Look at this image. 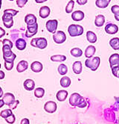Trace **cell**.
<instances>
[{"mask_svg": "<svg viewBox=\"0 0 119 124\" xmlns=\"http://www.w3.org/2000/svg\"><path fill=\"white\" fill-rule=\"evenodd\" d=\"M36 17L35 15L32 14H27L25 17V22L27 24V25H31L35 23H36Z\"/></svg>", "mask_w": 119, "mask_h": 124, "instance_id": "21", "label": "cell"}, {"mask_svg": "<svg viewBox=\"0 0 119 124\" xmlns=\"http://www.w3.org/2000/svg\"><path fill=\"white\" fill-rule=\"evenodd\" d=\"M37 31H38L37 23L31 25H27V29L25 31V37L28 38H31L37 33Z\"/></svg>", "mask_w": 119, "mask_h": 124, "instance_id": "8", "label": "cell"}, {"mask_svg": "<svg viewBox=\"0 0 119 124\" xmlns=\"http://www.w3.org/2000/svg\"><path fill=\"white\" fill-rule=\"evenodd\" d=\"M1 67H2V65H1V64H0V69H1Z\"/></svg>", "mask_w": 119, "mask_h": 124, "instance_id": "55", "label": "cell"}, {"mask_svg": "<svg viewBox=\"0 0 119 124\" xmlns=\"http://www.w3.org/2000/svg\"><path fill=\"white\" fill-rule=\"evenodd\" d=\"M5 29H3L2 27H0V38H2V37H4L5 35Z\"/></svg>", "mask_w": 119, "mask_h": 124, "instance_id": "46", "label": "cell"}, {"mask_svg": "<svg viewBox=\"0 0 119 124\" xmlns=\"http://www.w3.org/2000/svg\"><path fill=\"white\" fill-rule=\"evenodd\" d=\"M14 61H12V62H6L5 61V69L7 70V71H10L14 67Z\"/></svg>", "mask_w": 119, "mask_h": 124, "instance_id": "37", "label": "cell"}, {"mask_svg": "<svg viewBox=\"0 0 119 124\" xmlns=\"http://www.w3.org/2000/svg\"><path fill=\"white\" fill-rule=\"evenodd\" d=\"M118 124H119V117H118Z\"/></svg>", "mask_w": 119, "mask_h": 124, "instance_id": "54", "label": "cell"}, {"mask_svg": "<svg viewBox=\"0 0 119 124\" xmlns=\"http://www.w3.org/2000/svg\"><path fill=\"white\" fill-rule=\"evenodd\" d=\"M1 8H2V0H0V10H1Z\"/></svg>", "mask_w": 119, "mask_h": 124, "instance_id": "53", "label": "cell"}, {"mask_svg": "<svg viewBox=\"0 0 119 124\" xmlns=\"http://www.w3.org/2000/svg\"><path fill=\"white\" fill-rule=\"evenodd\" d=\"M66 60V56L63 55H55L51 56V61L54 62H63Z\"/></svg>", "mask_w": 119, "mask_h": 124, "instance_id": "30", "label": "cell"}, {"mask_svg": "<svg viewBox=\"0 0 119 124\" xmlns=\"http://www.w3.org/2000/svg\"><path fill=\"white\" fill-rule=\"evenodd\" d=\"M111 11L115 14V15H118L119 16V5H112L111 7Z\"/></svg>", "mask_w": 119, "mask_h": 124, "instance_id": "40", "label": "cell"}, {"mask_svg": "<svg viewBox=\"0 0 119 124\" xmlns=\"http://www.w3.org/2000/svg\"><path fill=\"white\" fill-rule=\"evenodd\" d=\"M2 100L5 102V105H9L15 100V96L11 93H6L5 94H4Z\"/></svg>", "mask_w": 119, "mask_h": 124, "instance_id": "19", "label": "cell"}, {"mask_svg": "<svg viewBox=\"0 0 119 124\" xmlns=\"http://www.w3.org/2000/svg\"><path fill=\"white\" fill-rule=\"evenodd\" d=\"M9 1H14V0H9Z\"/></svg>", "mask_w": 119, "mask_h": 124, "instance_id": "56", "label": "cell"}, {"mask_svg": "<svg viewBox=\"0 0 119 124\" xmlns=\"http://www.w3.org/2000/svg\"><path fill=\"white\" fill-rule=\"evenodd\" d=\"M109 65L111 68L119 67V55L117 53H114L109 58Z\"/></svg>", "mask_w": 119, "mask_h": 124, "instance_id": "10", "label": "cell"}, {"mask_svg": "<svg viewBox=\"0 0 119 124\" xmlns=\"http://www.w3.org/2000/svg\"><path fill=\"white\" fill-rule=\"evenodd\" d=\"M118 78H119V76H118Z\"/></svg>", "mask_w": 119, "mask_h": 124, "instance_id": "57", "label": "cell"}, {"mask_svg": "<svg viewBox=\"0 0 119 124\" xmlns=\"http://www.w3.org/2000/svg\"><path fill=\"white\" fill-rule=\"evenodd\" d=\"M20 124H30V121L28 118H23L21 120Z\"/></svg>", "mask_w": 119, "mask_h": 124, "instance_id": "45", "label": "cell"}, {"mask_svg": "<svg viewBox=\"0 0 119 124\" xmlns=\"http://www.w3.org/2000/svg\"><path fill=\"white\" fill-rule=\"evenodd\" d=\"M4 13H7V14H11L13 16H16L18 13H19V11H16V10H14V9H11V8H9V9H5L4 11Z\"/></svg>", "mask_w": 119, "mask_h": 124, "instance_id": "39", "label": "cell"}, {"mask_svg": "<svg viewBox=\"0 0 119 124\" xmlns=\"http://www.w3.org/2000/svg\"><path fill=\"white\" fill-rule=\"evenodd\" d=\"M104 117L109 122H114L115 120V114L111 108H107L104 111Z\"/></svg>", "mask_w": 119, "mask_h": 124, "instance_id": "11", "label": "cell"}, {"mask_svg": "<svg viewBox=\"0 0 119 124\" xmlns=\"http://www.w3.org/2000/svg\"><path fill=\"white\" fill-rule=\"evenodd\" d=\"M96 52V48L95 46L93 45H89L86 47V50H85V56L86 57V58H92L94 56V55Z\"/></svg>", "mask_w": 119, "mask_h": 124, "instance_id": "18", "label": "cell"}, {"mask_svg": "<svg viewBox=\"0 0 119 124\" xmlns=\"http://www.w3.org/2000/svg\"><path fill=\"white\" fill-rule=\"evenodd\" d=\"M4 95V93H3V90L2 89V87H0V98H2Z\"/></svg>", "mask_w": 119, "mask_h": 124, "instance_id": "51", "label": "cell"}, {"mask_svg": "<svg viewBox=\"0 0 119 124\" xmlns=\"http://www.w3.org/2000/svg\"><path fill=\"white\" fill-rule=\"evenodd\" d=\"M58 25V21L57 20H48L45 23V27L49 32L51 34H54L57 31Z\"/></svg>", "mask_w": 119, "mask_h": 124, "instance_id": "7", "label": "cell"}, {"mask_svg": "<svg viewBox=\"0 0 119 124\" xmlns=\"http://www.w3.org/2000/svg\"><path fill=\"white\" fill-rule=\"evenodd\" d=\"M69 104L71 106H77L78 108H84L87 106V102L84 97L80 95L78 93H74L70 96L69 98Z\"/></svg>", "mask_w": 119, "mask_h": 124, "instance_id": "1", "label": "cell"}, {"mask_svg": "<svg viewBox=\"0 0 119 124\" xmlns=\"http://www.w3.org/2000/svg\"><path fill=\"white\" fill-rule=\"evenodd\" d=\"M23 86H24V88L25 90L28 91H33L35 87V82L34 80L31 78H28L26 79V80L23 83Z\"/></svg>", "mask_w": 119, "mask_h": 124, "instance_id": "20", "label": "cell"}, {"mask_svg": "<svg viewBox=\"0 0 119 124\" xmlns=\"http://www.w3.org/2000/svg\"><path fill=\"white\" fill-rule=\"evenodd\" d=\"M28 0H17L16 1V5L19 8H23L28 2Z\"/></svg>", "mask_w": 119, "mask_h": 124, "instance_id": "42", "label": "cell"}, {"mask_svg": "<svg viewBox=\"0 0 119 124\" xmlns=\"http://www.w3.org/2000/svg\"><path fill=\"white\" fill-rule=\"evenodd\" d=\"M85 14L82 11H75L71 14V19L74 21H81L84 19Z\"/></svg>", "mask_w": 119, "mask_h": 124, "instance_id": "15", "label": "cell"}, {"mask_svg": "<svg viewBox=\"0 0 119 124\" xmlns=\"http://www.w3.org/2000/svg\"><path fill=\"white\" fill-rule=\"evenodd\" d=\"M2 53H3V59L6 62H12L16 58V55L12 52L11 48L8 46H2Z\"/></svg>", "mask_w": 119, "mask_h": 124, "instance_id": "4", "label": "cell"}, {"mask_svg": "<svg viewBox=\"0 0 119 124\" xmlns=\"http://www.w3.org/2000/svg\"><path fill=\"white\" fill-rule=\"evenodd\" d=\"M105 31L109 34H115L118 31V27L113 23H108L105 26Z\"/></svg>", "mask_w": 119, "mask_h": 124, "instance_id": "12", "label": "cell"}, {"mask_svg": "<svg viewBox=\"0 0 119 124\" xmlns=\"http://www.w3.org/2000/svg\"><path fill=\"white\" fill-rule=\"evenodd\" d=\"M45 95V90L42 87H37L34 90V96L36 98H42Z\"/></svg>", "mask_w": 119, "mask_h": 124, "instance_id": "33", "label": "cell"}, {"mask_svg": "<svg viewBox=\"0 0 119 124\" xmlns=\"http://www.w3.org/2000/svg\"><path fill=\"white\" fill-rule=\"evenodd\" d=\"M47 45H48V41L45 38H36V48H38L40 49H44L47 47Z\"/></svg>", "mask_w": 119, "mask_h": 124, "instance_id": "14", "label": "cell"}, {"mask_svg": "<svg viewBox=\"0 0 119 124\" xmlns=\"http://www.w3.org/2000/svg\"><path fill=\"white\" fill-rule=\"evenodd\" d=\"M111 0H96L95 5L99 8H106L109 5Z\"/></svg>", "mask_w": 119, "mask_h": 124, "instance_id": "27", "label": "cell"}, {"mask_svg": "<svg viewBox=\"0 0 119 124\" xmlns=\"http://www.w3.org/2000/svg\"><path fill=\"white\" fill-rule=\"evenodd\" d=\"M84 29L80 25L71 24L68 27V32L71 37H77L84 34Z\"/></svg>", "mask_w": 119, "mask_h": 124, "instance_id": "3", "label": "cell"}, {"mask_svg": "<svg viewBox=\"0 0 119 124\" xmlns=\"http://www.w3.org/2000/svg\"><path fill=\"white\" fill-rule=\"evenodd\" d=\"M20 104V101L19 100H14L11 104H10L8 106H9V108H10V109H11V110H14V109H16V107L18 106V105Z\"/></svg>", "mask_w": 119, "mask_h": 124, "instance_id": "41", "label": "cell"}, {"mask_svg": "<svg viewBox=\"0 0 119 124\" xmlns=\"http://www.w3.org/2000/svg\"><path fill=\"white\" fill-rule=\"evenodd\" d=\"M100 64V58L98 56L87 58L85 61V65L87 68H89L91 71H96Z\"/></svg>", "mask_w": 119, "mask_h": 124, "instance_id": "2", "label": "cell"}, {"mask_svg": "<svg viewBox=\"0 0 119 124\" xmlns=\"http://www.w3.org/2000/svg\"><path fill=\"white\" fill-rule=\"evenodd\" d=\"M109 46L114 50H119V38H113L109 40Z\"/></svg>", "mask_w": 119, "mask_h": 124, "instance_id": "28", "label": "cell"}, {"mask_svg": "<svg viewBox=\"0 0 119 124\" xmlns=\"http://www.w3.org/2000/svg\"><path fill=\"white\" fill-rule=\"evenodd\" d=\"M47 1H48V0H35V2L36 3H43V2H45Z\"/></svg>", "mask_w": 119, "mask_h": 124, "instance_id": "49", "label": "cell"}, {"mask_svg": "<svg viewBox=\"0 0 119 124\" xmlns=\"http://www.w3.org/2000/svg\"><path fill=\"white\" fill-rule=\"evenodd\" d=\"M76 1L79 5H84L88 2V0H76Z\"/></svg>", "mask_w": 119, "mask_h": 124, "instance_id": "44", "label": "cell"}, {"mask_svg": "<svg viewBox=\"0 0 119 124\" xmlns=\"http://www.w3.org/2000/svg\"><path fill=\"white\" fill-rule=\"evenodd\" d=\"M13 17L14 16L11 14H7V13H4V14L2 15V20L4 25L7 29H11L14 25V18Z\"/></svg>", "mask_w": 119, "mask_h": 124, "instance_id": "5", "label": "cell"}, {"mask_svg": "<svg viewBox=\"0 0 119 124\" xmlns=\"http://www.w3.org/2000/svg\"><path fill=\"white\" fill-rule=\"evenodd\" d=\"M60 85L63 87H68L70 86L71 85V79L68 76H63L61 79H60Z\"/></svg>", "mask_w": 119, "mask_h": 124, "instance_id": "29", "label": "cell"}, {"mask_svg": "<svg viewBox=\"0 0 119 124\" xmlns=\"http://www.w3.org/2000/svg\"><path fill=\"white\" fill-rule=\"evenodd\" d=\"M115 98V103L112 106H111V109L115 111H118L119 110V97H114Z\"/></svg>", "mask_w": 119, "mask_h": 124, "instance_id": "36", "label": "cell"}, {"mask_svg": "<svg viewBox=\"0 0 119 124\" xmlns=\"http://www.w3.org/2000/svg\"><path fill=\"white\" fill-rule=\"evenodd\" d=\"M5 121L7 123H9V124H14V123H15V120H16V117H15V115L13 114H11L10 117H7L6 119H5Z\"/></svg>", "mask_w": 119, "mask_h": 124, "instance_id": "38", "label": "cell"}, {"mask_svg": "<svg viewBox=\"0 0 119 124\" xmlns=\"http://www.w3.org/2000/svg\"><path fill=\"white\" fill-rule=\"evenodd\" d=\"M2 45H6V46H10L11 49L13 48L14 46V43H12V41H11L10 40H8V39H4L2 40Z\"/></svg>", "mask_w": 119, "mask_h": 124, "instance_id": "43", "label": "cell"}, {"mask_svg": "<svg viewBox=\"0 0 119 124\" xmlns=\"http://www.w3.org/2000/svg\"><path fill=\"white\" fill-rule=\"evenodd\" d=\"M115 18L117 21H119V16L118 15H115Z\"/></svg>", "mask_w": 119, "mask_h": 124, "instance_id": "52", "label": "cell"}, {"mask_svg": "<svg viewBox=\"0 0 119 124\" xmlns=\"http://www.w3.org/2000/svg\"><path fill=\"white\" fill-rule=\"evenodd\" d=\"M72 70H73V72H74L75 74L79 75L82 72V63L80 61H75L73 63L72 65Z\"/></svg>", "mask_w": 119, "mask_h": 124, "instance_id": "25", "label": "cell"}, {"mask_svg": "<svg viewBox=\"0 0 119 124\" xmlns=\"http://www.w3.org/2000/svg\"><path fill=\"white\" fill-rule=\"evenodd\" d=\"M4 105H5V102H4V101H3V100H2H2H0V108H1L2 107H3Z\"/></svg>", "mask_w": 119, "mask_h": 124, "instance_id": "50", "label": "cell"}, {"mask_svg": "<svg viewBox=\"0 0 119 124\" xmlns=\"http://www.w3.org/2000/svg\"><path fill=\"white\" fill-rule=\"evenodd\" d=\"M31 69L34 73H40L43 69V66H42V63H40V61H34L31 63Z\"/></svg>", "mask_w": 119, "mask_h": 124, "instance_id": "17", "label": "cell"}, {"mask_svg": "<svg viewBox=\"0 0 119 124\" xmlns=\"http://www.w3.org/2000/svg\"><path fill=\"white\" fill-rule=\"evenodd\" d=\"M36 38H33L31 41V46H34V47H36Z\"/></svg>", "mask_w": 119, "mask_h": 124, "instance_id": "47", "label": "cell"}, {"mask_svg": "<svg viewBox=\"0 0 119 124\" xmlns=\"http://www.w3.org/2000/svg\"><path fill=\"white\" fill-rule=\"evenodd\" d=\"M5 73L4 71H2V70H0V80H2V79H3L5 78Z\"/></svg>", "mask_w": 119, "mask_h": 124, "instance_id": "48", "label": "cell"}, {"mask_svg": "<svg viewBox=\"0 0 119 124\" xmlns=\"http://www.w3.org/2000/svg\"><path fill=\"white\" fill-rule=\"evenodd\" d=\"M11 114H13L11 109H5L1 111V113H0V116L4 119H6L7 117H10Z\"/></svg>", "mask_w": 119, "mask_h": 124, "instance_id": "35", "label": "cell"}, {"mask_svg": "<svg viewBox=\"0 0 119 124\" xmlns=\"http://www.w3.org/2000/svg\"><path fill=\"white\" fill-rule=\"evenodd\" d=\"M86 38H87V40L91 43H96L97 40H98L96 34L91 31H88L86 32Z\"/></svg>", "mask_w": 119, "mask_h": 124, "instance_id": "26", "label": "cell"}, {"mask_svg": "<svg viewBox=\"0 0 119 124\" xmlns=\"http://www.w3.org/2000/svg\"><path fill=\"white\" fill-rule=\"evenodd\" d=\"M105 23V16L102 14H99L95 16V25L97 27H102Z\"/></svg>", "mask_w": 119, "mask_h": 124, "instance_id": "23", "label": "cell"}, {"mask_svg": "<svg viewBox=\"0 0 119 124\" xmlns=\"http://www.w3.org/2000/svg\"><path fill=\"white\" fill-rule=\"evenodd\" d=\"M15 46H16V49L18 50L22 51V50H24L26 48L27 43H26V41L24 39L19 38V39L16 40V41L15 43Z\"/></svg>", "mask_w": 119, "mask_h": 124, "instance_id": "22", "label": "cell"}, {"mask_svg": "<svg viewBox=\"0 0 119 124\" xmlns=\"http://www.w3.org/2000/svg\"><path fill=\"white\" fill-rule=\"evenodd\" d=\"M28 68V63L26 61H20L16 65V71L18 73H23Z\"/></svg>", "mask_w": 119, "mask_h": 124, "instance_id": "13", "label": "cell"}, {"mask_svg": "<svg viewBox=\"0 0 119 124\" xmlns=\"http://www.w3.org/2000/svg\"><path fill=\"white\" fill-rule=\"evenodd\" d=\"M53 40L57 44L63 43L66 40V35L63 31H57L53 35Z\"/></svg>", "mask_w": 119, "mask_h": 124, "instance_id": "6", "label": "cell"}, {"mask_svg": "<svg viewBox=\"0 0 119 124\" xmlns=\"http://www.w3.org/2000/svg\"><path fill=\"white\" fill-rule=\"evenodd\" d=\"M74 6H75V1H74V0H70V1L68 2L66 7V12L67 14L72 13Z\"/></svg>", "mask_w": 119, "mask_h": 124, "instance_id": "34", "label": "cell"}, {"mask_svg": "<svg viewBox=\"0 0 119 124\" xmlns=\"http://www.w3.org/2000/svg\"><path fill=\"white\" fill-rule=\"evenodd\" d=\"M57 71H58L59 74H60L62 76H65L68 72V67L66 64H61L59 65V67L57 68Z\"/></svg>", "mask_w": 119, "mask_h": 124, "instance_id": "32", "label": "cell"}, {"mask_svg": "<svg viewBox=\"0 0 119 124\" xmlns=\"http://www.w3.org/2000/svg\"><path fill=\"white\" fill-rule=\"evenodd\" d=\"M70 53H71V55L73 57L79 58V57L82 56V55H83V51H82L80 48L75 47V48L71 49V50L70 51Z\"/></svg>", "mask_w": 119, "mask_h": 124, "instance_id": "31", "label": "cell"}, {"mask_svg": "<svg viewBox=\"0 0 119 124\" xmlns=\"http://www.w3.org/2000/svg\"><path fill=\"white\" fill-rule=\"evenodd\" d=\"M67 96H68V92L65 90H60L56 94L57 100L60 102L65 101L67 98Z\"/></svg>", "mask_w": 119, "mask_h": 124, "instance_id": "24", "label": "cell"}, {"mask_svg": "<svg viewBox=\"0 0 119 124\" xmlns=\"http://www.w3.org/2000/svg\"><path fill=\"white\" fill-rule=\"evenodd\" d=\"M50 13H51V10H50L49 7L42 6V7L40 8V9L39 15H40V16L41 17V18L45 19L50 15Z\"/></svg>", "mask_w": 119, "mask_h": 124, "instance_id": "16", "label": "cell"}, {"mask_svg": "<svg viewBox=\"0 0 119 124\" xmlns=\"http://www.w3.org/2000/svg\"><path fill=\"white\" fill-rule=\"evenodd\" d=\"M57 105L54 101H48L44 105V110L50 114L54 113L57 111Z\"/></svg>", "mask_w": 119, "mask_h": 124, "instance_id": "9", "label": "cell"}]
</instances>
